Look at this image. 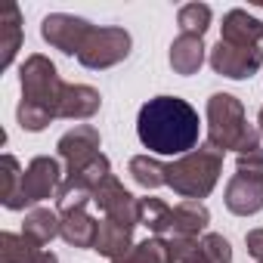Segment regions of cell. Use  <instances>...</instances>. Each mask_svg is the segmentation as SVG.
<instances>
[{
    "instance_id": "5bb4252c",
    "label": "cell",
    "mask_w": 263,
    "mask_h": 263,
    "mask_svg": "<svg viewBox=\"0 0 263 263\" xmlns=\"http://www.w3.org/2000/svg\"><path fill=\"white\" fill-rule=\"evenodd\" d=\"M22 47V13L16 4L0 10V68H10Z\"/></svg>"
},
{
    "instance_id": "cb8c5ba5",
    "label": "cell",
    "mask_w": 263,
    "mask_h": 263,
    "mask_svg": "<svg viewBox=\"0 0 263 263\" xmlns=\"http://www.w3.org/2000/svg\"><path fill=\"white\" fill-rule=\"evenodd\" d=\"M108 177H111V164H108V158H105V155H99V158H93L87 167H81V171L68 174V177H65V183H71V186L87 189L90 195H96V189H99Z\"/></svg>"
},
{
    "instance_id": "7a4b0ae2",
    "label": "cell",
    "mask_w": 263,
    "mask_h": 263,
    "mask_svg": "<svg viewBox=\"0 0 263 263\" xmlns=\"http://www.w3.org/2000/svg\"><path fill=\"white\" fill-rule=\"evenodd\" d=\"M19 81H22V102H19L16 118L25 130L37 134L53 118H59V102H62L65 84H62L56 65L41 53L25 59Z\"/></svg>"
},
{
    "instance_id": "ffe728a7",
    "label": "cell",
    "mask_w": 263,
    "mask_h": 263,
    "mask_svg": "<svg viewBox=\"0 0 263 263\" xmlns=\"http://www.w3.org/2000/svg\"><path fill=\"white\" fill-rule=\"evenodd\" d=\"M140 223H143L152 235L167 238V235L174 232V208H171L167 201L155 198V195H146V198H140Z\"/></svg>"
},
{
    "instance_id": "277c9868",
    "label": "cell",
    "mask_w": 263,
    "mask_h": 263,
    "mask_svg": "<svg viewBox=\"0 0 263 263\" xmlns=\"http://www.w3.org/2000/svg\"><path fill=\"white\" fill-rule=\"evenodd\" d=\"M220 171H223V152H217L211 146L192 149L189 155L167 164V186L183 201H201L214 192Z\"/></svg>"
},
{
    "instance_id": "6da1fadb",
    "label": "cell",
    "mask_w": 263,
    "mask_h": 263,
    "mask_svg": "<svg viewBox=\"0 0 263 263\" xmlns=\"http://www.w3.org/2000/svg\"><path fill=\"white\" fill-rule=\"evenodd\" d=\"M198 111L180 96H155L140 108L137 137L152 155H189L198 146Z\"/></svg>"
},
{
    "instance_id": "f1b7e54d",
    "label": "cell",
    "mask_w": 263,
    "mask_h": 263,
    "mask_svg": "<svg viewBox=\"0 0 263 263\" xmlns=\"http://www.w3.org/2000/svg\"><path fill=\"white\" fill-rule=\"evenodd\" d=\"M238 174L263 180V149H254L248 155H238Z\"/></svg>"
},
{
    "instance_id": "5b68a950",
    "label": "cell",
    "mask_w": 263,
    "mask_h": 263,
    "mask_svg": "<svg viewBox=\"0 0 263 263\" xmlns=\"http://www.w3.org/2000/svg\"><path fill=\"white\" fill-rule=\"evenodd\" d=\"M130 53V34L124 28H93L90 41L84 44V50L78 53V62L84 68H111L121 59H127Z\"/></svg>"
},
{
    "instance_id": "9c48e42d",
    "label": "cell",
    "mask_w": 263,
    "mask_h": 263,
    "mask_svg": "<svg viewBox=\"0 0 263 263\" xmlns=\"http://www.w3.org/2000/svg\"><path fill=\"white\" fill-rule=\"evenodd\" d=\"M96 208L105 214V220H115L121 226H137L140 223V198H134L124 183H118V177L111 174L93 195Z\"/></svg>"
},
{
    "instance_id": "7402d4cb",
    "label": "cell",
    "mask_w": 263,
    "mask_h": 263,
    "mask_svg": "<svg viewBox=\"0 0 263 263\" xmlns=\"http://www.w3.org/2000/svg\"><path fill=\"white\" fill-rule=\"evenodd\" d=\"M41 254L44 248L25 235H16V232L0 235V263H37Z\"/></svg>"
},
{
    "instance_id": "9a60e30c",
    "label": "cell",
    "mask_w": 263,
    "mask_h": 263,
    "mask_svg": "<svg viewBox=\"0 0 263 263\" xmlns=\"http://www.w3.org/2000/svg\"><path fill=\"white\" fill-rule=\"evenodd\" d=\"M130 248H134V226H121L115 220H102L99 223V235H96V245L93 251H99L102 257H108L111 263L121 260Z\"/></svg>"
},
{
    "instance_id": "d6986e66",
    "label": "cell",
    "mask_w": 263,
    "mask_h": 263,
    "mask_svg": "<svg viewBox=\"0 0 263 263\" xmlns=\"http://www.w3.org/2000/svg\"><path fill=\"white\" fill-rule=\"evenodd\" d=\"M208 223H211V211L204 208V201H180L174 208V232L171 235L198 238V232H204Z\"/></svg>"
},
{
    "instance_id": "7c38bea8",
    "label": "cell",
    "mask_w": 263,
    "mask_h": 263,
    "mask_svg": "<svg viewBox=\"0 0 263 263\" xmlns=\"http://www.w3.org/2000/svg\"><path fill=\"white\" fill-rule=\"evenodd\" d=\"M220 41L235 44V47H260L263 41V22L251 16L248 10H229L223 16V34Z\"/></svg>"
},
{
    "instance_id": "4316f807",
    "label": "cell",
    "mask_w": 263,
    "mask_h": 263,
    "mask_svg": "<svg viewBox=\"0 0 263 263\" xmlns=\"http://www.w3.org/2000/svg\"><path fill=\"white\" fill-rule=\"evenodd\" d=\"M115 263H167V248H164V238L152 235V238H143L130 248L121 260Z\"/></svg>"
},
{
    "instance_id": "8fae6325",
    "label": "cell",
    "mask_w": 263,
    "mask_h": 263,
    "mask_svg": "<svg viewBox=\"0 0 263 263\" xmlns=\"http://www.w3.org/2000/svg\"><path fill=\"white\" fill-rule=\"evenodd\" d=\"M226 208L238 217H251V214L263 211V180L235 174L226 183Z\"/></svg>"
},
{
    "instance_id": "484cf974",
    "label": "cell",
    "mask_w": 263,
    "mask_h": 263,
    "mask_svg": "<svg viewBox=\"0 0 263 263\" xmlns=\"http://www.w3.org/2000/svg\"><path fill=\"white\" fill-rule=\"evenodd\" d=\"M177 25H180V34L204 37V31L211 28V7L208 4H186V7H180Z\"/></svg>"
},
{
    "instance_id": "603a6c76",
    "label": "cell",
    "mask_w": 263,
    "mask_h": 263,
    "mask_svg": "<svg viewBox=\"0 0 263 263\" xmlns=\"http://www.w3.org/2000/svg\"><path fill=\"white\" fill-rule=\"evenodd\" d=\"M130 177L143 189H158V186H167V164L149 155H137V158H130Z\"/></svg>"
},
{
    "instance_id": "3957f363",
    "label": "cell",
    "mask_w": 263,
    "mask_h": 263,
    "mask_svg": "<svg viewBox=\"0 0 263 263\" xmlns=\"http://www.w3.org/2000/svg\"><path fill=\"white\" fill-rule=\"evenodd\" d=\"M208 146L217 152L248 155L260 149V130L248 124L245 105L232 93H214L208 99Z\"/></svg>"
},
{
    "instance_id": "83f0119b",
    "label": "cell",
    "mask_w": 263,
    "mask_h": 263,
    "mask_svg": "<svg viewBox=\"0 0 263 263\" xmlns=\"http://www.w3.org/2000/svg\"><path fill=\"white\" fill-rule=\"evenodd\" d=\"M201 251L208 254L211 263H232V248H229V241H226L223 235H217V232H208V235L201 238Z\"/></svg>"
},
{
    "instance_id": "2e32d148",
    "label": "cell",
    "mask_w": 263,
    "mask_h": 263,
    "mask_svg": "<svg viewBox=\"0 0 263 263\" xmlns=\"http://www.w3.org/2000/svg\"><path fill=\"white\" fill-rule=\"evenodd\" d=\"M22 235L37 241L41 248L50 245L56 235H62V217L59 211H50V208H34L25 214V223H22Z\"/></svg>"
},
{
    "instance_id": "ba28073f",
    "label": "cell",
    "mask_w": 263,
    "mask_h": 263,
    "mask_svg": "<svg viewBox=\"0 0 263 263\" xmlns=\"http://www.w3.org/2000/svg\"><path fill=\"white\" fill-rule=\"evenodd\" d=\"M62 167L56 158L50 155H37L28 167H25V177H22V208L25 204H37L50 195H56L62 189Z\"/></svg>"
},
{
    "instance_id": "4dcf8cb0",
    "label": "cell",
    "mask_w": 263,
    "mask_h": 263,
    "mask_svg": "<svg viewBox=\"0 0 263 263\" xmlns=\"http://www.w3.org/2000/svg\"><path fill=\"white\" fill-rule=\"evenodd\" d=\"M37 263H59V257H56L53 251H44V254L37 257Z\"/></svg>"
},
{
    "instance_id": "ac0fdd59",
    "label": "cell",
    "mask_w": 263,
    "mask_h": 263,
    "mask_svg": "<svg viewBox=\"0 0 263 263\" xmlns=\"http://www.w3.org/2000/svg\"><path fill=\"white\" fill-rule=\"evenodd\" d=\"M96 235H99V220L84 211H71V214H62V238L74 248H93L96 245Z\"/></svg>"
},
{
    "instance_id": "30bf717a",
    "label": "cell",
    "mask_w": 263,
    "mask_h": 263,
    "mask_svg": "<svg viewBox=\"0 0 263 263\" xmlns=\"http://www.w3.org/2000/svg\"><path fill=\"white\" fill-rule=\"evenodd\" d=\"M99 130L96 127H90V124H78L74 130H68V134L59 140V158L68 164V174H74V171H81V167H87L93 158H99L102 152H99Z\"/></svg>"
},
{
    "instance_id": "8992f818",
    "label": "cell",
    "mask_w": 263,
    "mask_h": 263,
    "mask_svg": "<svg viewBox=\"0 0 263 263\" xmlns=\"http://www.w3.org/2000/svg\"><path fill=\"white\" fill-rule=\"evenodd\" d=\"M96 25H90L87 19L81 16H68V13H50L41 25V34L50 47L68 53V56H78L84 50V44L90 41Z\"/></svg>"
},
{
    "instance_id": "52a82bcc",
    "label": "cell",
    "mask_w": 263,
    "mask_h": 263,
    "mask_svg": "<svg viewBox=\"0 0 263 263\" xmlns=\"http://www.w3.org/2000/svg\"><path fill=\"white\" fill-rule=\"evenodd\" d=\"M208 59H211V68L217 74L232 78V81H245L263 65V50L260 47H235V44L217 41V47L211 50Z\"/></svg>"
},
{
    "instance_id": "e0dca14e",
    "label": "cell",
    "mask_w": 263,
    "mask_h": 263,
    "mask_svg": "<svg viewBox=\"0 0 263 263\" xmlns=\"http://www.w3.org/2000/svg\"><path fill=\"white\" fill-rule=\"evenodd\" d=\"M204 62V41L192 34H180L171 44V68L177 74H195Z\"/></svg>"
},
{
    "instance_id": "d4e9b609",
    "label": "cell",
    "mask_w": 263,
    "mask_h": 263,
    "mask_svg": "<svg viewBox=\"0 0 263 263\" xmlns=\"http://www.w3.org/2000/svg\"><path fill=\"white\" fill-rule=\"evenodd\" d=\"M167 248V263H211L208 254L201 251L198 238H186V235H167L164 238Z\"/></svg>"
},
{
    "instance_id": "4fadbf2b",
    "label": "cell",
    "mask_w": 263,
    "mask_h": 263,
    "mask_svg": "<svg viewBox=\"0 0 263 263\" xmlns=\"http://www.w3.org/2000/svg\"><path fill=\"white\" fill-rule=\"evenodd\" d=\"M102 105L99 90L87 87V84H65L62 102H59V118H71V121H84L93 118Z\"/></svg>"
},
{
    "instance_id": "44dd1931",
    "label": "cell",
    "mask_w": 263,
    "mask_h": 263,
    "mask_svg": "<svg viewBox=\"0 0 263 263\" xmlns=\"http://www.w3.org/2000/svg\"><path fill=\"white\" fill-rule=\"evenodd\" d=\"M22 177L25 171L19 167L13 155L0 158V201L10 211H22Z\"/></svg>"
},
{
    "instance_id": "f546056e",
    "label": "cell",
    "mask_w": 263,
    "mask_h": 263,
    "mask_svg": "<svg viewBox=\"0 0 263 263\" xmlns=\"http://www.w3.org/2000/svg\"><path fill=\"white\" fill-rule=\"evenodd\" d=\"M245 245H248V254H251L257 263H263V229H251V232L245 235Z\"/></svg>"
},
{
    "instance_id": "1f68e13d",
    "label": "cell",
    "mask_w": 263,
    "mask_h": 263,
    "mask_svg": "<svg viewBox=\"0 0 263 263\" xmlns=\"http://www.w3.org/2000/svg\"><path fill=\"white\" fill-rule=\"evenodd\" d=\"M257 130H260V137H263V105H260V115H257Z\"/></svg>"
}]
</instances>
